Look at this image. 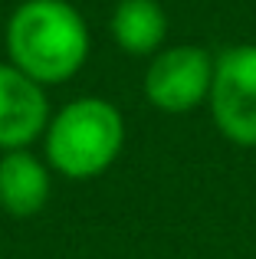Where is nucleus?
<instances>
[{"mask_svg":"<svg viewBox=\"0 0 256 259\" xmlns=\"http://www.w3.org/2000/svg\"><path fill=\"white\" fill-rule=\"evenodd\" d=\"M7 56L39 85H59L89 59V26L69 0H23L7 20Z\"/></svg>","mask_w":256,"mask_h":259,"instance_id":"nucleus-1","label":"nucleus"},{"mask_svg":"<svg viewBox=\"0 0 256 259\" xmlns=\"http://www.w3.org/2000/svg\"><path fill=\"white\" fill-rule=\"evenodd\" d=\"M214 82V56L204 46L181 43L154 53L145 72V99L164 115H184L204 105Z\"/></svg>","mask_w":256,"mask_h":259,"instance_id":"nucleus-4","label":"nucleus"},{"mask_svg":"<svg viewBox=\"0 0 256 259\" xmlns=\"http://www.w3.org/2000/svg\"><path fill=\"white\" fill-rule=\"evenodd\" d=\"M210 115L227 141L256 148V43H240L214 59Z\"/></svg>","mask_w":256,"mask_h":259,"instance_id":"nucleus-3","label":"nucleus"},{"mask_svg":"<svg viewBox=\"0 0 256 259\" xmlns=\"http://www.w3.org/2000/svg\"><path fill=\"white\" fill-rule=\"evenodd\" d=\"M50 125L46 85L20 72L13 63H0V151H20L33 145Z\"/></svg>","mask_w":256,"mask_h":259,"instance_id":"nucleus-5","label":"nucleus"},{"mask_svg":"<svg viewBox=\"0 0 256 259\" xmlns=\"http://www.w3.org/2000/svg\"><path fill=\"white\" fill-rule=\"evenodd\" d=\"M125 148V118L112 102L86 95L63 105L46 125V161L69 181L105 174Z\"/></svg>","mask_w":256,"mask_h":259,"instance_id":"nucleus-2","label":"nucleus"},{"mask_svg":"<svg viewBox=\"0 0 256 259\" xmlns=\"http://www.w3.org/2000/svg\"><path fill=\"white\" fill-rule=\"evenodd\" d=\"M112 39L128 56L161 53L167 36V13L158 0H118L112 10Z\"/></svg>","mask_w":256,"mask_h":259,"instance_id":"nucleus-7","label":"nucleus"},{"mask_svg":"<svg viewBox=\"0 0 256 259\" xmlns=\"http://www.w3.org/2000/svg\"><path fill=\"white\" fill-rule=\"evenodd\" d=\"M53 184L50 167L30 154L26 148L20 151H4L0 158V207L17 220H30L50 203Z\"/></svg>","mask_w":256,"mask_h":259,"instance_id":"nucleus-6","label":"nucleus"}]
</instances>
